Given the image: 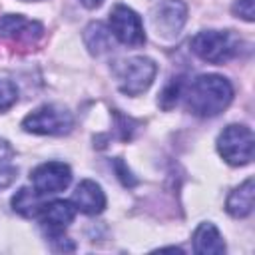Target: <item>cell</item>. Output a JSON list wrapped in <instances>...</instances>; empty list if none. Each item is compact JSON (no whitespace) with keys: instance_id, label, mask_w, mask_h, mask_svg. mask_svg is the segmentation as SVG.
<instances>
[{"instance_id":"obj_4","label":"cell","mask_w":255,"mask_h":255,"mask_svg":"<svg viewBox=\"0 0 255 255\" xmlns=\"http://www.w3.org/2000/svg\"><path fill=\"white\" fill-rule=\"evenodd\" d=\"M74 128V116L70 110L58 104H46L30 112L22 120V129L34 135H66Z\"/></svg>"},{"instance_id":"obj_18","label":"cell","mask_w":255,"mask_h":255,"mask_svg":"<svg viewBox=\"0 0 255 255\" xmlns=\"http://www.w3.org/2000/svg\"><path fill=\"white\" fill-rule=\"evenodd\" d=\"M231 12L233 16L245 20V22H253V0H235V4L231 6Z\"/></svg>"},{"instance_id":"obj_3","label":"cell","mask_w":255,"mask_h":255,"mask_svg":"<svg viewBox=\"0 0 255 255\" xmlns=\"http://www.w3.org/2000/svg\"><path fill=\"white\" fill-rule=\"evenodd\" d=\"M120 92L126 96H139L143 94L155 80L157 64L147 56H131L120 60L112 68Z\"/></svg>"},{"instance_id":"obj_21","label":"cell","mask_w":255,"mask_h":255,"mask_svg":"<svg viewBox=\"0 0 255 255\" xmlns=\"http://www.w3.org/2000/svg\"><path fill=\"white\" fill-rule=\"evenodd\" d=\"M12 155H14L12 145L4 137H0V161H8V159H12Z\"/></svg>"},{"instance_id":"obj_17","label":"cell","mask_w":255,"mask_h":255,"mask_svg":"<svg viewBox=\"0 0 255 255\" xmlns=\"http://www.w3.org/2000/svg\"><path fill=\"white\" fill-rule=\"evenodd\" d=\"M18 102V88L10 80H0V112L10 110Z\"/></svg>"},{"instance_id":"obj_8","label":"cell","mask_w":255,"mask_h":255,"mask_svg":"<svg viewBox=\"0 0 255 255\" xmlns=\"http://www.w3.org/2000/svg\"><path fill=\"white\" fill-rule=\"evenodd\" d=\"M44 36V26L22 14L0 16V38L16 46H34Z\"/></svg>"},{"instance_id":"obj_16","label":"cell","mask_w":255,"mask_h":255,"mask_svg":"<svg viewBox=\"0 0 255 255\" xmlns=\"http://www.w3.org/2000/svg\"><path fill=\"white\" fill-rule=\"evenodd\" d=\"M183 88H185V84H183V80H181V78H171V82H169V84L163 88V92L159 94L157 104H159L163 110L173 108V106H175V102L179 100V96L183 94Z\"/></svg>"},{"instance_id":"obj_12","label":"cell","mask_w":255,"mask_h":255,"mask_svg":"<svg viewBox=\"0 0 255 255\" xmlns=\"http://www.w3.org/2000/svg\"><path fill=\"white\" fill-rule=\"evenodd\" d=\"M191 239H193V251L197 255H223L225 253V241L219 229L211 221L199 223Z\"/></svg>"},{"instance_id":"obj_9","label":"cell","mask_w":255,"mask_h":255,"mask_svg":"<svg viewBox=\"0 0 255 255\" xmlns=\"http://www.w3.org/2000/svg\"><path fill=\"white\" fill-rule=\"evenodd\" d=\"M32 187L42 195H54L64 191L72 183V169L64 161H44L30 173Z\"/></svg>"},{"instance_id":"obj_10","label":"cell","mask_w":255,"mask_h":255,"mask_svg":"<svg viewBox=\"0 0 255 255\" xmlns=\"http://www.w3.org/2000/svg\"><path fill=\"white\" fill-rule=\"evenodd\" d=\"M74 217H76V207L72 201H66V199H54L50 203H44L38 215V219L42 221L50 237L64 235V229L74 221Z\"/></svg>"},{"instance_id":"obj_13","label":"cell","mask_w":255,"mask_h":255,"mask_svg":"<svg viewBox=\"0 0 255 255\" xmlns=\"http://www.w3.org/2000/svg\"><path fill=\"white\" fill-rule=\"evenodd\" d=\"M225 211L235 219H243L251 215L253 211V179L251 177L231 189V193L225 199Z\"/></svg>"},{"instance_id":"obj_1","label":"cell","mask_w":255,"mask_h":255,"mask_svg":"<svg viewBox=\"0 0 255 255\" xmlns=\"http://www.w3.org/2000/svg\"><path fill=\"white\" fill-rule=\"evenodd\" d=\"M185 106L197 118H215L233 100V86L219 74H201L183 88Z\"/></svg>"},{"instance_id":"obj_14","label":"cell","mask_w":255,"mask_h":255,"mask_svg":"<svg viewBox=\"0 0 255 255\" xmlns=\"http://www.w3.org/2000/svg\"><path fill=\"white\" fill-rule=\"evenodd\" d=\"M112 38L114 36L110 32V26H106L102 22H92L84 30V44H86L88 52L94 56L108 54L112 50Z\"/></svg>"},{"instance_id":"obj_20","label":"cell","mask_w":255,"mask_h":255,"mask_svg":"<svg viewBox=\"0 0 255 255\" xmlns=\"http://www.w3.org/2000/svg\"><path fill=\"white\" fill-rule=\"evenodd\" d=\"M114 167H116V173H118V177L122 179V183H124V185H133V183H135V179L131 177V173H129V169L126 167V163L122 161V157H118V159H116Z\"/></svg>"},{"instance_id":"obj_22","label":"cell","mask_w":255,"mask_h":255,"mask_svg":"<svg viewBox=\"0 0 255 255\" xmlns=\"http://www.w3.org/2000/svg\"><path fill=\"white\" fill-rule=\"evenodd\" d=\"M80 4L88 10H94V8H100L104 4V0H80Z\"/></svg>"},{"instance_id":"obj_23","label":"cell","mask_w":255,"mask_h":255,"mask_svg":"<svg viewBox=\"0 0 255 255\" xmlns=\"http://www.w3.org/2000/svg\"><path fill=\"white\" fill-rule=\"evenodd\" d=\"M22 2H36V0H22Z\"/></svg>"},{"instance_id":"obj_19","label":"cell","mask_w":255,"mask_h":255,"mask_svg":"<svg viewBox=\"0 0 255 255\" xmlns=\"http://www.w3.org/2000/svg\"><path fill=\"white\" fill-rule=\"evenodd\" d=\"M18 177V167L8 161H0V189L10 187Z\"/></svg>"},{"instance_id":"obj_7","label":"cell","mask_w":255,"mask_h":255,"mask_svg":"<svg viewBox=\"0 0 255 255\" xmlns=\"http://www.w3.org/2000/svg\"><path fill=\"white\" fill-rule=\"evenodd\" d=\"M185 20H187V6L181 0H159L149 10V22L159 40L177 38Z\"/></svg>"},{"instance_id":"obj_6","label":"cell","mask_w":255,"mask_h":255,"mask_svg":"<svg viewBox=\"0 0 255 255\" xmlns=\"http://www.w3.org/2000/svg\"><path fill=\"white\" fill-rule=\"evenodd\" d=\"M110 32L112 36L124 44V46H143L145 44V30H143V22L139 18V14L126 6V4H116L110 12V20H108Z\"/></svg>"},{"instance_id":"obj_15","label":"cell","mask_w":255,"mask_h":255,"mask_svg":"<svg viewBox=\"0 0 255 255\" xmlns=\"http://www.w3.org/2000/svg\"><path fill=\"white\" fill-rule=\"evenodd\" d=\"M44 195L38 193L34 187H20L12 197V209L22 217H38L44 207Z\"/></svg>"},{"instance_id":"obj_2","label":"cell","mask_w":255,"mask_h":255,"mask_svg":"<svg viewBox=\"0 0 255 255\" xmlns=\"http://www.w3.org/2000/svg\"><path fill=\"white\" fill-rule=\"evenodd\" d=\"M241 40L231 30H201L191 38V52L209 64H225L239 54Z\"/></svg>"},{"instance_id":"obj_11","label":"cell","mask_w":255,"mask_h":255,"mask_svg":"<svg viewBox=\"0 0 255 255\" xmlns=\"http://www.w3.org/2000/svg\"><path fill=\"white\" fill-rule=\"evenodd\" d=\"M76 207V211L84 213V215H98L106 209V193L102 189L100 183H96L94 179H84L76 185V191L72 193L70 199Z\"/></svg>"},{"instance_id":"obj_5","label":"cell","mask_w":255,"mask_h":255,"mask_svg":"<svg viewBox=\"0 0 255 255\" xmlns=\"http://www.w3.org/2000/svg\"><path fill=\"white\" fill-rule=\"evenodd\" d=\"M253 131L245 124H229L217 137V151L225 163L241 167L253 159Z\"/></svg>"}]
</instances>
